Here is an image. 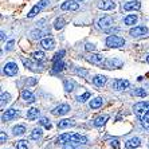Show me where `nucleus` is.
Returning a JSON list of instances; mask_svg holds the SVG:
<instances>
[{"label": "nucleus", "mask_w": 149, "mask_h": 149, "mask_svg": "<svg viewBox=\"0 0 149 149\" xmlns=\"http://www.w3.org/2000/svg\"><path fill=\"white\" fill-rule=\"evenodd\" d=\"M86 59L89 62L94 63V65H102L105 62V58L102 55H100V54H90V55L86 56Z\"/></svg>", "instance_id": "obj_11"}, {"label": "nucleus", "mask_w": 149, "mask_h": 149, "mask_svg": "<svg viewBox=\"0 0 149 149\" xmlns=\"http://www.w3.org/2000/svg\"><path fill=\"white\" fill-rule=\"evenodd\" d=\"M47 3H49V0H40V1H39L38 4H35L34 7H32V10L30 11V12H28L27 16H28V17H34V16H36V15H38L39 12H40V11L43 10V8H45L46 6H47Z\"/></svg>", "instance_id": "obj_2"}, {"label": "nucleus", "mask_w": 149, "mask_h": 149, "mask_svg": "<svg viewBox=\"0 0 149 149\" xmlns=\"http://www.w3.org/2000/svg\"><path fill=\"white\" fill-rule=\"evenodd\" d=\"M31 36H32V39H39L42 36V31L40 30H34L31 32Z\"/></svg>", "instance_id": "obj_39"}, {"label": "nucleus", "mask_w": 149, "mask_h": 149, "mask_svg": "<svg viewBox=\"0 0 149 149\" xmlns=\"http://www.w3.org/2000/svg\"><path fill=\"white\" fill-rule=\"evenodd\" d=\"M70 142L74 144V145H85V144H87V139L85 136H81V134H73Z\"/></svg>", "instance_id": "obj_10"}, {"label": "nucleus", "mask_w": 149, "mask_h": 149, "mask_svg": "<svg viewBox=\"0 0 149 149\" xmlns=\"http://www.w3.org/2000/svg\"><path fill=\"white\" fill-rule=\"evenodd\" d=\"M70 111V106L67 104H62V105H59V106H56V108L52 109V114L54 116H65Z\"/></svg>", "instance_id": "obj_6"}, {"label": "nucleus", "mask_w": 149, "mask_h": 149, "mask_svg": "<svg viewBox=\"0 0 149 149\" xmlns=\"http://www.w3.org/2000/svg\"><path fill=\"white\" fill-rule=\"evenodd\" d=\"M102 106V98L97 97V98H94V100L90 101V108L91 109H98Z\"/></svg>", "instance_id": "obj_25"}, {"label": "nucleus", "mask_w": 149, "mask_h": 149, "mask_svg": "<svg viewBox=\"0 0 149 149\" xmlns=\"http://www.w3.org/2000/svg\"><path fill=\"white\" fill-rule=\"evenodd\" d=\"M140 139H137V137H133V139L128 140L126 141V144H125V146H126V149H134L137 148V146H140Z\"/></svg>", "instance_id": "obj_18"}, {"label": "nucleus", "mask_w": 149, "mask_h": 149, "mask_svg": "<svg viewBox=\"0 0 149 149\" xmlns=\"http://www.w3.org/2000/svg\"><path fill=\"white\" fill-rule=\"evenodd\" d=\"M40 125H43V126H45L46 129H51V124H50L49 122V120H47V118H40Z\"/></svg>", "instance_id": "obj_36"}, {"label": "nucleus", "mask_w": 149, "mask_h": 149, "mask_svg": "<svg viewBox=\"0 0 149 149\" xmlns=\"http://www.w3.org/2000/svg\"><path fill=\"white\" fill-rule=\"evenodd\" d=\"M116 7V4L111 1V0H102L100 4H98V8L104 11H108V10H113Z\"/></svg>", "instance_id": "obj_15"}, {"label": "nucleus", "mask_w": 149, "mask_h": 149, "mask_svg": "<svg viewBox=\"0 0 149 149\" xmlns=\"http://www.w3.org/2000/svg\"><path fill=\"white\" fill-rule=\"evenodd\" d=\"M74 87V82H71V81H65V89H66V91H71Z\"/></svg>", "instance_id": "obj_37"}, {"label": "nucleus", "mask_w": 149, "mask_h": 149, "mask_svg": "<svg viewBox=\"0 0 149 149\" xmlns=\"http://www.w3.org/2000/svg\"><path fill=\"white\" fill-rule=\"evenodd\" d=\"M106 121H108V117H106V116H100V117L95 118L94 125H95V126H102V125H104Z\"/></svg>", "instance_id": "obj_28"}, {"label": "nucleus", "mask_w": 149, "mask_h": 149, "mask_svg": "<svg viewBox=\"0 0 149 149\" xmlns=\"http://www.w3.org/2000/svg\"><path fill=\"white\" fill-rule=\"evenodd\" d=\"M141 8V3L140 1H137V0H134V1H128V3L124 4V10L125 11H137Z\"/></svg>", "instance_id": "obj_13"}, {"label": "nucleus", "mask_w": 149, "mask_h": 149, "mask_svg": "<svg viewBox=\"0 0 149 149\" xmlns=\"http://www.w3.org/2000/svg\"><path fill=\"white\" fill-rule=\"evenodd\" d=\"M22 98H23L26 102H28V104H32V102H35L34 94H32L30 90H27V89H24V90L22 91Z\"/></svg>", "instance_id": "obj_16"}, {"label": "nucleus", "mask_w": 149, "mask_h": 149, "mask_svg": "<svg viewBox=\"0 0 149 149\" xmlns=\"http://www.w3.org/2000/svg\"><path fill=\"white\" fill-rule=\"evenodd\" d=\"M93 83L98 87H102L105 83H106V77L105 75H95L93 78Z\"/></svg>", "instance_id": "obj_19"}, {"label": "nucleus", "mask_w": 149, "mask_h": 149, "mask_svg": "<svg viewBox=\"0 0 149 149\" xmlns=\"http://www.w3.org/2000/svg\"><path fill=\"white\" fill-rule=\"evenodd\" d=\"M111 146L114 149H120V144H118L117 140H113V141H111Z\"/></svg>", "instance_id": "obj_44"}, {"label": "nucleus", "mask_w": 149, "mask_h": 149, "mask_svg": "<svg viewBox=\"0 0 149 149\" xmlns=\"http://www.w3.org/2000/svg\"><path fill=\"white\" fill-rule=\"evenodd\" d=\"M89 98H90V93H85V94H82V95H79V97H77V101H78V102H85V101L86 100H89Z\"/></svg>", "instance_id": "obj_34"}, {"label": "nucleus", "mask_w": 149, "mask_h": 149, "mask_svg": "<svg viewBox=\"0 0 149 149\" xmlns=\"http://www.w3.org/2000/svg\"><path fill=\"white\" fill-rule=\"evenodd\" d=\"M146 62H148V63H149V55H148V56H146Z\"/></svg>", "instance_id": "obj_47"}, {"label": "nucleus", "mask_w": 149, "mask_h": 149, "mask_svg": "<svg viewBox=\"0 0 149 149\" xmlns=\"http://www.w3.org/2000/svg\"><path fill=\"white\" fill-rule=\"evenodd\" d=\"M42 137V129H34L31 133V139L32 140H39Z\"/></svg>", "instance_id": "obj_31"}, {"label": "nucleus", "mask_w": 149, "mask_h": 149, "mask_svg": "<svg viewBox=\"0 0 149 149\" xmlns=\"http://www.w3.org/2000/svg\"><path fill=\"white\" fill-rule=\"evenodd\" d=\"M141 125L149 130V110L144 116H141Z\"/></svg>", "instance_id": "obj_27"}, {"label": "nucleus", "mask_w": 149, "mask_h": 149, "mask_svg": "<svg viewBox=\"0 0 149 149\" xmlns=\"http://www.w3.org/2000/svg\"><path fill=\"white\" fill-rule=\"evenodd\" d=\"M121 65H122V62L118 61V59H106L104 62L105 69H116V67H120Z\"/></svg>", "instance_id": "obj_12"}, {"label": "nucleus", "mask_w": 149, "mask_h": 149, "mask_svg": "<svg viewBox=\"0 0 149 149\" xmlns=\"http://www.w3.org/2000/svg\"><path fill=\"white\" fill-rule=\"evenodd\" d=\"M12 132H14L15 136H22V134H24L26 133V128L23 126V125H16V126H14Z\"/></svg>", "instance_id": "obj_26"}, {"label": "nucleus", "mask_w": 149, "mask_h": 149, "mask_svg": "<svg viewBox=\"0 0 149 149\" xmlns=\"http://www.w3.org/2000/svg\"><path fill=\"white\" fill-rule=\"evenodd\" d=\"M111 26H113V19L110 16H102L98 20V27L102 28V30H108Z\"/></svg>", "instance_id": "obj_7"}, {"label": "nucleus", "mask_w": 149, "mask_h": 149, "mask_svg": "<svg viewBox=\"0 0 149 149\" xmlns=\"http://www.w3.org/2000/svg\"><path fill=\"white\" fill-rule=\"evenodd\" d=\"M75 73H77V74H82V75H86L87 71H86V70H79V69H77Z\"/></svg>", "instance_id": "obj_45"}, {"label": "nucleus", "mask_w": 149, "mask_h": 149, "mask_svg": "<svg viewBox=\"0 0 149 149\" xmlns=\"http://www.w3.org/2000/svg\"><path fill=\"white\" fill-rule=\"evenodd\" d=\"M65 63L61 61V59H58V61H54V69H52V71L54 73H56V71H62L63 69H65Z\"/></svg>", "instance_id": "obj_22"}, {"label": "nucleus", "mask_w": 149, "mask_h": 149, "mask_svg": "<svg viewBox=\"0 0 149 149\" xmlns=\"http://www.w3.org/2000/svg\"><path fill=\"white\" fill-rule=\"evenodd\" d=\"M65 55V50H61L59 52H56V55L54 56V61H58V59H62V56Z\"/></svg>", "instance_id": "obj_40"}, {"label": "nucleus", "mask_w": 149, "mask_h": 149, "mask_svg": "<svg viewBox=\"0 0 149 149\" xmlns=\"http://www.w3.org/2000/svg\"><path fill=\"white\" fill-rule=\"evenodd\" d=\"M75 122L73 120H62V121L58 122V128L59 129H65V128H70V126H74Z\"/></svg>", "instance_id": "obj_20"}, {"label": "nucleus", "mask_w": 149, "mask_h": 149, "mask_svg": "<svg viewBox=\"0 0 149 149\" xmlns=\"http://www.w3.org/2000/svg\"><path fill=\"white\" fill-rule=\"evenodd\" d=\"M11 95L8 93H1V104H8Z\"/></svg>", "instance_id": "obj_35"}, {"label": "nucleus", "mask_w": 149, "mask_h": 149, "mask_svg": "<svg viewBox=\"0 0 149 149\" xmlns=\"http://www.w3.org/2000/svg\"><path fill=\"white\" fill-rule=\"evenodd\" d=\"M124 23L126 26L136 24V23H137V16H136V15H128V16L124 19Z\"/></svg>", "instance_id": "obj_23"}, {"label": "nucleus", "mask_w": 149, "mask_h": 149, "mask_svg": "<svg viewBox=\"0 0 149 149\" xmlns=\"http://www.w3.org/2000/svg\"><path fill=\"white\" fill-rule=\"evenodd\" d=\"M38 116H39V110L36 108H31L27 111V118L28 120H35V118H38Z\"/></svg>", "instance_id": "obj_24"}, {"label": "nucleus", "mask_w": 149, "mask_h": 149, "mask_svg": "<svg viewBox=\"0 0 149 149\" xmlns=\"http://www.w3.org/2000/svg\"><path fill=\"white\" fill-rule=\"evenodd\" d=\"M129 34H130V36H133V38H139V36H142V35L148 34V28H146L145 26H136L134 28H132V30L129 31Z\"/></svg>", "instance_id": "obj_4"}, {"label": "nucleus", "mask_w": 149, "mask_h": 149, "mask_svg": "<svg viewBox=\"0 0 149 149\" xmlns=\"http://www.w3.org/2000/svg\"><path fill=\"white\" fill-rule=\"evenodd\" d=\"M61 8H62L63 11H77L79 8V4L75 3L74 0H67V1H65V3L61 6Z\"/></svg>", "instance_id": "obj_8"}, {"label": "nucleus", "mask_w": 149, "mask_h": 149, "mask_svg": "<svg viewBox=\"0 0 149 149\" xmlns=\"http://www.w3.org/2000/svg\"><path fill=\"white\" fill-rule=\"evenodd\" d=\"M32 56H34L35 61H38V62H43L45 61V54H43V51H35L34 54H32Z\"/></svg>", "instance_id": "obj_29"}, {"label": "nucleus", "mask_w": 149, "mask_h": 149, "mask_svg": "<svg viewBox=\"0 0 149 149\" xmlns=\"http://www.w3.org/2000/svg\"><path fill=\"white\" fill-rule=\"evenodd\" d=\"M125 45L124 38L121 36H117V35H110L106 38V46L111 47V49H118V47H122Z\"/></svg>", "instance_id": "obj_1"}, {"label": "nucleus", "mask_w": 149, "mask_h": 149, "mask_svg": "<svg viewBox=\"0 0 149 149\" xmlns=\"http://www.w3.org/2000/svg\"><path fill=\"white\" fill-rule=\"evenodd\" d=\"M6 141H7V134H6L4 132H1V133H0V142H1V144H4Z\"/></svg>", "instance_id": "obj_42"}, {"label": "nucleus", "mask_w": 149, "mask_h": 149, "mask_svg": "<svg viewBox=\"0 0 149 149\" xmlns=\"http://www.w3.org/2000/svg\"><path fill=\"white\" fill-rule=\"evenodd\" d=\"M133 109H134L136 114L141 117V116H144L146 111L149 110V102H145V101H144V102H137Z\"/></svg>", "instance_id": "obj_3"}, {"label": "nucleus", "mask_w": 149, "mask_h": 149, "mask_svg": "<svg viewBox=\"0 0 149 149\" xmlns=\"http://www.w3.org/2000/svg\"><path fill=\"white\" fill-rule=\"evenodd\" d=\"M113 87H114V90H125V89H128L129 87V81L126 79H116L113 82Z\"/></svg>", "instance_id": "obj_9"}, {"label": "nucleus", "mask_w": 149, "mask_h": 149, "mask_svg": "<svg viewBox=\"0 0 149 149\" xmlns=\"http://www.w3.org/2000/svg\"><path fill=\"white\" fill-rule=\"evenodd\" d=\"M85 49H86V51H94V50H95V46L91 45V43H87V45L85 46Z\"/></svg>", "instance_id": "obj_41"}, {"label": "nucleus", "mask_w": 149, "mask_h": 149, "mask_svg": "<svg viewBox=\"0 0 149 149\" xmlns=\"http://www.w3.org/2000/svg\"><path fill=\"white\" fill-rule=\"evenodd\" d=\"M3 71H4V74H6V75H8V77L16 75V73H17V65H16V63H14V62H8L7 65L4 66Z\"/></svg>", "instance_id": "obj_5"}, {"label": "nucleus", "mask_w": 149, "mask_h": 149, "mask_svg": "<svg viewBox=\"0 0 149 149\" xmlns=\"http://www.w3.org/2000/svg\"><path fill=\"white\" fill-rule=\"evenodd\" d=\"M12 47H14V40H11L7 45V50H12Z\"/></svg>", "instance_id": "obj_46"}, {"label": "nucleus", "mask_w": 149, "mask_h": 149, "mask_svg": "<svg viewBox=\"0 0 149 149\" xmlns=\"http://www.w3.org/2000/svg\"><path fill=\"white\" fill-rule=\"evenodd\" d=\"M22 61H23V63H24V66H26V67H28V69L34 70V71L36 70V66H35V65L31 62V61H30V59H24V58H23Z\"/></svg>", "instance_id": "obj_32"}, {"label": "nucleus", "mask_w": 149, "mask_h": 149, "mask_svg": "<svg viewBox=\"0 0 149 149\" xmlns=\"http://www.w3.org/2000/svg\"><path fill=\"white\" fill-rule=\"evenodd\" d=\"M133 95H136V97H146V91L144 89H137V90L133 91Z\"/></svg>", "instance_id": "obj_33"}, {"label": "nucleus", "mask_w": 149, "mask_h": 149, "mask_svg": "<svg viewBox=\"0 0 149 149\" xmlns=\"http://www.w3.org/2000/svg\"><path fill=\"white\" fill-rule=\"evenodd\" d=\"M71 136L73 134H70V133H63V134H61L58 137V142L59 144H67V142H70V140H71Z\"/></svg>", "instance_id": "obj_21"}, {"label": "nucleus", "mask_w": 149, "mask_h": 149, "mask_svg": "<svg viewBox=\"0 0 149 149\" xmlns=\"http://www.w3.org/2000/svg\"><path fill=\"white\" fill-rule=\"evenodd\" d=\"M77 145H74V144H71V142H67V144H65V146H63V149H75Z\"/></svg>", "instance_id": "obj_43"}, {"label": "nucleus", "mask_w": 149, "mask_h": 149, "mask_svg": "<svg viewBox=\"0 0 149 149\" xmlns=\"http://www.w3.org/2000/svg\"><path fill=\"white\" fill-rule=\"evenodd\" d=\"M28 144L26 140H22V141H17V149H27Z\"/></svg>", "instance_id": "obj_38"}, {"label": "nucleus", "mask_w": 149, "mask_h": 149, "mask_svg": "<svg viewBox=\"0 0 149 149\" xmlns=\"http://www.w3.org/2000/svg\"><path fill=\"white\" fill-rule=\"evenodd\" d=\"M63 26H65V19L63 17H58L55 20V23H54V28L55 30H61V28H63Z\"/></svg>", "instance_id": "obj_30"}, {"label": "nucleus", "mask_w": 149, "mask_h": 149, "mask_svg": "<svg viewBox=\"0 0 149 149\" xmlns=\"http://www.w3.org/2000/svg\"><path fill=\"white\" fill-rule=\"evenodd\" d=\"M40 46L43 47L45 50H52L54 46H55V42L52 38H45L40 40Z\"/></svg>", "instance_id": "obj_14"}, {"label": "nucleus", "mask_w": 149, "mask_h": 149, "mask_svg": "<svg viewBox=\"0 0 149 149\" xmlns=\"http://www.w3.org/2000/svg\"><path fill=\"white\" fill-rule=\"evenodd\" d=\"M16 116H17L16 109H8V110H6V113L3 114V121H10V120L15 118Z\"/></svg>", "instance_id": "obj_17"}]
</instances>
